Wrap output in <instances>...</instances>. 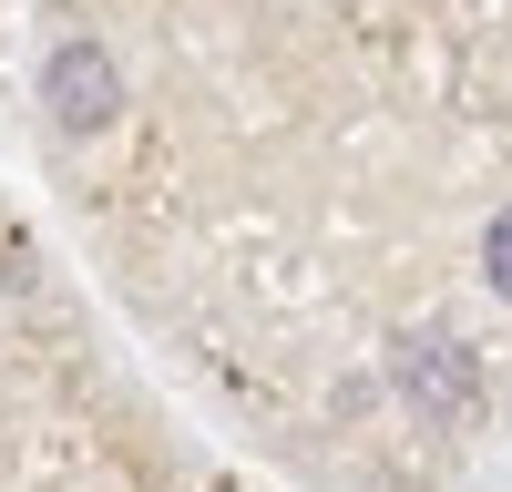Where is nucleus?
Instances as JSON below:
<instances>
[{
  "instance_id": "f257e3e1",
  "label": "nucleus",
  "mask_w": 512,
  "mask_h": 492,
  "mask_svg": "<svg viewBox=\"0 0 512 492\" xmlns=\"http://www.w3.org/2000/svg\"><path fill=\"white\" fill-rule=\"evenodd\" d=\"M41 103H52L62 134H93V123H113V113H123V72H113V52H93V41H62L52 72H41Z\"/></svg>"
},
{
  "instance_id": "f03ea898",
  "label": "nucleus",
  "mask_w": 512,
  "mask_h": 492,
  "mask_svg": "<svg viewBox=\"0 0 512 492\" xmlns=\"http://www.w3.org/2000/svg\"><path fill=\"white\" fill-rule=\"evenodd\" d=\"M400 390L420 410H441V421H461V410H472V369H461L451 339H400Z\"/></svg>"
},
{
  "instance_id": "7ed1b4c3",
  "label": "nucleus",
  "mask_w": 512,
  "mask_h": 492,
  "mask_svg": "<svg viewBox=\"0 0 512 492\" xmlns=\"http://www.w3.org/2000/svg\"><path fill=\"white\" fill-rule=\"evenodd\" d=\"M482 267H492V287L512 298V205H502V216H492V236H482Z\"/></svg>"
}]
</instances>
